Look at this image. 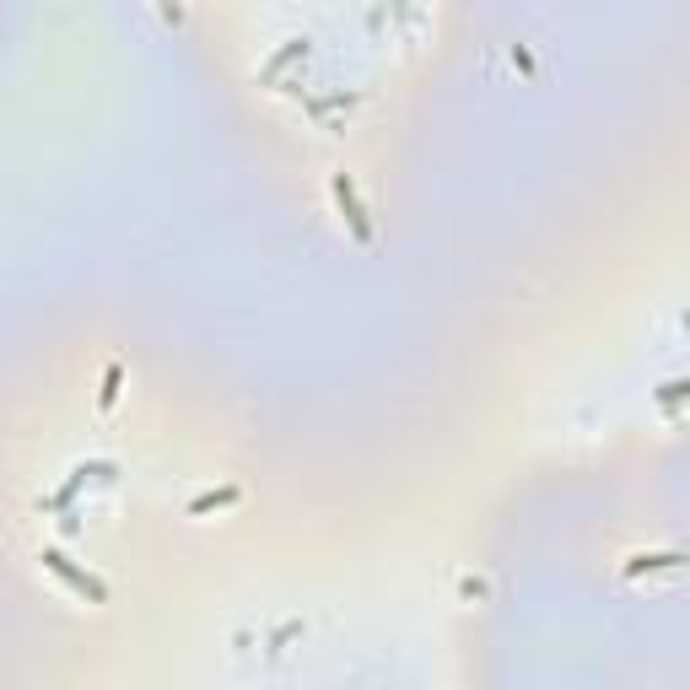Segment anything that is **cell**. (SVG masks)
<instances>
[{
	"label": "cell",
	"instance_id": "cell-1",
	"mask_svg": "<svg viewBox=\"0 0 690 690\" xmlns=\"http://www.w3.org/2000/svg\"><path fill=\"white\" fill-rule=\"evenodd\" d=\"M44 561H49V572H59L70 588H76V593H87V599H103V582H92L87 572H76V567H70L59 550H44Z\"/></svg>",
	"mask_w": 690,
	"mask_h": 690
},
{
	"label": "cell",
	"instance_id": "cell-2",
	"mask_svg": "<svg viewBox=\"0 0 690 690\" xmlns=\"http://www.w3.org/2000/svg\"><path fill=\"white\" fill-rule=\"evenodd\" d=\"M335 194H340V205H345V216H350V227H356V237H372V227H367V216H361L356 189H350V178H345V172H335Z\"/></svg>",
	"mask_w": 690,
	"mask_h": 690
}]
</instances>
